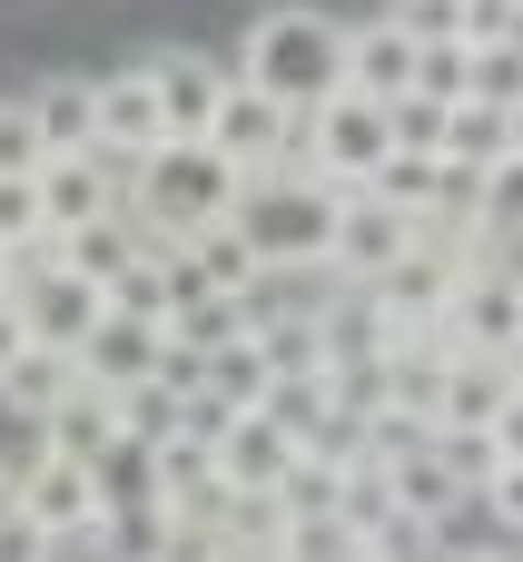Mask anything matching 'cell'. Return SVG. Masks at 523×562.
<instances>
[{"label":"cell","mask_w":523,"mask_h":562,"mask_svg":"<svg viewBox=\"0 0 523 562\" xmlns=\"http://www.w3.org/2000/svg\"><path fill=\"white\" fill-rule=\"evenodd\" d=\"M405 247H415V217H405L396 198H376V188H346V217H336V257H326V277L376 286Z\"/></svg>","instance_id":"cell-7"},{"label":"cell","mask_w":523,"mask_h":562,"mask_svg":"<svg viewBox=\"0 0 523 562\" xmlns=\"http://www.w3.org/2000/svg\"><path fill=\"white\" fill-rule=\"evenodd\" d=\"M386 10H396V0H386Z\"/></svg>","instance_id":"cell-43"},{"label":"cell","mask_w":523,"mask_h":562,"mask_svg":"<svg viewBox=\"0 0 523 562\" xmlns=\"http://www.w3.org/2000/svg\"><path fill=\"white\" fill-rule=\"evenodd\" d=\"M40 435H49L59 454H89V464H109V454L129 445V425H119V385H79V395H69V405H59Z\"/></svg>","instance_id":"cell-20"},{"label":"cell","mask_w":523,"mask_h":562,"mask_svg":"<svg viewBox=\"0 0 523 562\" xmlns=\"http://www.w3.org/2000/svg\"><path fill=\"white\" fill-rule=\"evenodd\" d=\"M494 435H504V464H523V385L494 405Z\"/></svg>","instance_id":"cell-39"},{"label":"cell","mask_w":523,"mask_h":562,"mask_svg":"<svg viewBox=\"0 0 523 562\" xmlns=\"http://www.w3.org/2000/svg\"><path fill=\"white\" fill-rule=\"evenodd\" d=\"M198 395H218L227 415H267V405H277V366H267V346H257V336L218 346V356H208V385H198Z\"/></svg>","instance_id":"cell-21"},{"label":"cell","mask_w":523,"mask_h":562,"mask_svg":"<svg viewBox=\"0 0 523 562\" xmlns=\"http://www.w3.org/2000/svg\"><path fill=\"white\" fill-rule=\"evenodd\" d=\"M386 128H396V148H425V158H445V99H425V89L386 99Z\"/></svg>","instance_id":"cell-31"},{"label":"cell","mask_w":523,"mask_h":562,"mask_svg":"<svg viewBox=\"0 0 523 562\" xmlns=\"http://www.w3.org/2000/svg\"><path fill=\"white\" fill-rule=\"evenodd\" d=\"M30 346H40V336H30V306H20V296H0V366H10V356H30Z\"/></svg>","instance_id":"cell-38"},{"label":"cell","mask_w":523,"mask_h":562,"mask_svg":"<svg viewBox=\"0 0 523 562\" xmlns=\"http://www.w3.org/2000/svg\"><path fill=\"white\" fill-rule=\"evenodd\" d=\"M218 464H227L237 494H277V484L297 474V425H287V415H237V425L218 435Z\"/></svg>","instance_id":"cell-13"},{"label":"cell","mask_w":523,"mask_h":562,"mask_svg":"<svg viewBox=\"0 0 523 562\" xmlns=\"http://www.w3.org/2000/svg\"><path fill=\"white\" fill-rule=\"evenodd\" d=\"M148 79H158L168 138H208V119H218V99H227V69H218V59H198V49H158V59H148Z\"/></svg>","instance_id":"cell-14"},{"label":"cell","mask_w":523,"mask_h":562,"mask_svg":"<svg viewBox=\"0 0 523 562\" xmlns=\"http://www.w3.org/2000/svg\"><path fill=\"white\" fill-rule=\"evenodd\" d=\"M435 454H445V464H455L475 494L504 474V435H494V425H435Z\"/></svg>","instance_id":"cell-26"},{"label":"cell","mask_w":523,"mask_h":562,"mask_svg":"<svg viewBox=\"0 0 523 562\" xmlns=\"http://www.w3.org/2000/svg\"><path fill=\"white\" fill-rule=\"evenodd\" d=\"M0 562H59V533H40V524L10 504V514H0Z\"/></svg>","instance_id":"cell-34"},{"label":"cell","mask_w":523,"mask_h":562,"mask_svg":"<svg viewBox=\"0 0 523 562\" xmlns=\"http://www.w3.org/2000/svg\"><path fill=\"white\" fill-rule=\"evenodd\" d=\"M0 296H10V257H0Z\"/></svg>","instance_id":"cell-42"},{"label":"cell","mask_w":523,"mask_h":562,"mask_svg":"<svg viewBox=\"0 0 523 562\" xmlns=\"http://www.w3.org/2000/svg\"><path fill=\"white\" fill-rule=\"evenodd\" d=\"M79 385H89V366H79L69 346H30V356H10V366H0V405H10L20 425H49Z\"/></svg>","instance_id":"cell-15"},{"label":"cell","mask_w":523,"mask_h":562,"mask_svg":"<svg viewBox=\"0 0 523 562\" xmlns=\"http://www.w3.org/2000/svg\"><path fill=\"white\" fill-rule=\"evenodd\" d=\"M475 10V40H514L523 30V0H465Z\"/></svg>","instance_id":"cell-37"},{"label":"cell","mask_w":523,"mask_h":562,"mask_svg":"<svg viewBox=\"0 0 523 562\" xmlns=\"http://www.w3.org/2000/svg\"><path fill=\"white\" fill-rule=\"evenodd\" d=\"M475 99L523 109V40H475Z\"/></svg>","instance_id":"cell-29"},{"label":"cell","mask_w":523,"mask_h":562,"mask_svg":"<svg viewBox=\"0 0 523 562\" xmlns=\"http://www.w3.org/2000/svg\"><path fill=\"white\" fill-rule=\"evenodd\" d=\"M99 148H109V158H158V148H168V109H158L148 59L119 69V79H99Z\"/></svg>","instance_id":"cell-10"},{"label":"cell","mask_w":523,"mask_h":562,"mask_svg":"<svg viewBox=\"0 0 523 562\" xmlns=\"http://www.w3.org/2000/svg\"><path fill=\"white\" fill-rule=\"evenodd\" d=\"M514 158H523V109H514Z\"/></svg>","instance_id":"cell-41"},{"label":"cell","mask_w":523,"mask_h":562,"mask_svg":"<svg viewBox=\"0 0 523 562\" xmlns=\"http://www.w3.org/2000/svg\"><path fill=\"white\" fill-rule=\"evenodd\" d=\"M485 514H494L504 533H523V464H504V474L485 484Z\"/></svg>","instance_id":"cell-36"},{"label":"cell","mask_w":523,"mask_h":562,"mask_svg":"<svg viewBox=\"0 0 523 562\" xmlns=\"http://www.w3.org/2000/svg\"><path fill=\"white\" fill-rule=\"evenodd\" d=\"M386 484H396V514H405V524H425V533H435L445 514H465V504H475V484H465V474H455L435 445L386 454Z\"/></svg>","instance_id":"cell-18"},{"label":"cell","mask_w":523,"mask_h":562,"mask_svg":"<svg viewBox=\"0 0 523 562\" xmlns=\"http://www.w3.org/2000/svg\"><path fill=\"white\" fill-rule=\"evenodd\" d=\"M366 188H376V198H396L405 217H435V207H445V158H425V148H396V158H386Z\"/></svg>","instance_id":"cell-24"},{"label":"cell","mask_w":523,"mask_h":562,"mask_svg":"<svg viewBox=\"0 0 523 562\" xmlns=\"http://www.w3.org/2000/svg\"><path fill=\"white\" fill-rule=\"evenodd\" d=\"M445 158H455V168H504V158H514V109L455 99V109H445Z\"/></svg>","instance_id":"cell-22"},{"label":"cell","mask_w":523,"mask_h":562,"mask_svg":"<svg viewBox=\"0 0 523 562\" xmlns=\"http://www.w3.org/2000/svg\"><path fill=\"white\" fill-rule=\"evenodd\" d=\"M237 79H257V89L287 99V109H326V99L346 89V20H326L316 0L257 10L247 40H237Z\"/></svg>","instance_id":"cell-2"},{"label":"cell","mask_w":523,"mask_h":562,"mask_svg":"<svg viewBox=\"0 0 523 562\" xmlns=\"http://www.w3.org/2000/svg\"><path fill=\"white\" fill-rule=\"evenodd\" d=\"M188 257H198V277H208V286H227V296H257V277H267V267H257V247L237 237V217L198 227V237H188Z\"/></svg>","instance_id":"cell-23"},{"label":"cell","mask_w":523,"mask_h":562,"mask_svg":"<svg viewBox=\"0 0 523 562\" xmlns=\"http://www.w3.org/2000/svg\"><path fill=\"white\" fill-rule=\"evenodd\" d=\"M40 207H49V227L69 237V227H99L109 207H129V188H119V168L89 148V158H49V168H40Z\"/></svg>","instance_id":"cell-12"},{"label":"cell","mask_w":523,"mask_h":562,"mask_svg":"<svg viewBox=\"0 0 523 562\" xmlns=\"http://www.w3.org/2000/svg\"><path fill=\"white\" fill-rule=\"evenodd\" d=\"M148 562H227V533H218V524H188V514H158Z\"/></svg>","instance_id":"cell-30"},{"label":"cell","mask_w":523,"mask_h":562,"mask_svg":"<svg viewBox=\"0 0 523 562\" xmlns=\"http://www.w3.org/2000/svg\"><path fill=\"white\" fill-rule=\"evenodd\" d=\"M30 109H40L49 158H89V148H99V79H40Z\"/></svg>","instance_id":"cell-19"},{"label":"cell","mask_w":523,"mask_h":562,"mask_svg":"<svg viewBox=\"0 0 523 562\" xmlns=\"http://www.w3.org/2000/svg\"><path fill=\"white\" fill-rule=\"evenodd\" d=\"M336 217H346V188L316 178V168H257L247 198H237V237L257 247L267 277H326Z\"/></svg>","instance_id":"cell-1"},{"label":"cell","mask_w":523,"mask_h":562,"mask_svg":"<svg viewBox=\"0 0 523 562\" xmlns=\"http://www.w3.org/2000/svg\"><path fill=\"white\" fill-rule=\"evenodd\" d=\"M158 356H168V326H148V316H129V306H109L99 336L79 346L89 385H138V375H158Z\"/></svg>","instance_id":"cell-17"},{"label":"cell","mask_w":523,"mask_h":562,"mask_svg":"<svg viewBox=\"0 0 523 562\" xmlns=\"http://www.w3.org/2000/svg\"><path fill=\"white\" fill-rule=\"evenodd\" d=\"M396 20H405L415 40H475V10H465V0H396Z\"/></svg>","instance_id":"cell-33"},{"label":"cell","mask_w":523,"mask_h":562,"mask_svg":"<svg viewBox=\"0 0 523 562\" xmlns=\"http://www.w3.org/2000/svg\"><path fill=\"white\" fill-rule=\"evenodd\" d=\"M49 227V207H40V178H0V257L10 247H30Z\"/></svg>","instance_id":"cell-32"},{"label":"cell","mask_w":523,"mask_h":562,"mask_svg":"<svg viewBox=\"0 0 523 562\" xmlns=\"http://www.w3.org/2000/svg\"><path fill=\"white\" fill-rule=\"evenodd\" d=\"M10 296L30 306V336H40V346H69V356H79V346L99 336V316H109V286L79 277V267H49V277H30V286H10Z\"/></svg>","instance_id":"cell-8"},{"label":"cell","mask_w":523,"mask_h":562,"mask_svg":"<svg viewBox=\"0 0 523 562\" xmlns=\"http://www.w3.org/2000/svg\"><path fill=\"white\" fill-rule=\"evenodd\" d=\"M40 533H59V543H79V533H109L119 514H109V484H99V464L89 454H59V445H40L30 464H20V494H10Z\"/></svg>","instance_id":"cell-4"},{"label":"cell","mask_w":523,"mask_h":562,"mask_svg":"<svg viewBox=\"0 0 523 562\" xmlns=\"http://www.w3.org/2000/svg\"><path fill=\"white\" fill-rule=\"evenodd\" d=\"M455 562H523V553H504V543H475V553H455Z\"/></svg>","instance_id":"cell-40"},{"label":"cell","mask_w":523,"mask_h":562,"mask_svg":"<svg viewBox=\"0 0 523 562\" xmlns=\"http://www.w3.org/2000/svg\"><path fill=\"white\" fill-rule=\"evenodd\" d=\"M119 425H129V445H158V435L188 425V395L158 385V375H138V385H119Z\"/></svg>","instance_id":"cell-25"},{"label":"cell","mask_w":523,"mask_h":562,"mask_svg":"<svg viewBox=\"0 0 523 562\" xmlns=\"http://www.w3.org/2000/svg\"><path fill=\"white\" fill-rule=\"evenodd\" d=\"M237 198H247V168H227L208 138H168V148L138 158V178H129V207H138V227H148V257H158V247H188V237L218 227V217H237Z\"/></svg>","instance_id":"cell-3"},{"label":"cell","mask_w":523,"mask_h":562,"mask_svg":"<svg viewBox=\"0 0 523 562\" xmlns=\"http://www.w3.org/2000/svg\"><path fill=\"white\" fill-rule=\"evenodd\" d=\"M415 89L425 99H475V40H425V69H415Z\"/></svg>","instance_id":"cell-28"},{"label":"cell","mask_w":523,"mask_h":562,"mask_svg":"<svg viewBox=\"0 0 523 562\" xmlns=\"http://www.w3.org/2000/svg\"><path fill=\"white\" fill-rule=\"evenodd\" d=\"M297 119L307 109H287V99H267L257 79H227V99H218V119H208V148L227 158V168H277L287 158V138H297Z\"/></svg>","instance_id":"cell-6"},{"label":"cell","mask_w":523,"mask_h":562,"mask_svg":"<svg viewBox=\"0 0 523 562\" xmlns=\"http://www.w3.org/2000/svg\"><path fill=\"white\" fill-rule=\"evenodd\" d=\"M307 128H316V168L336 178V188H366L386 158H396V128H386V99H366V89H336L326 109H307Z\"/></svg>","instance_id":"cell-5"},{"label":"cell","mask_w":523,"mask_h":562,"mask_svg":"<svg viewBox=\"0 0 523 562\" xmlns=\"http://www.w3.org/2000/svg\"><path fill=\"white\" fill-rule=\"evenodd\" d=\"M40 168H49L40 109H30V99H0V178H40Z\"/></svg>","instance_id":"cell-27"},{"label":"cell","mask_w":523,"mask_h":562,"mask_svg":"<svg viewBox=\"0 0 523 562\" xmlns=\"http://www.w3.org/2000/svg\"><path fill=\"white\" fill-rule=\"evenodd\" d=\"M415 69H425V40H415L396 10L346 30V89H366V99H405V89H415Z\"/></svg>","instance_id":"cell-9"},{"label":"cell","mask_w":523,"mask_h":562,"mask_svg":"<svg viewBox=\"0 0 523 562\" xmlns=\"http://www.w3.org/2000/svg\"><path fill=\"white\" fill-rule=\"evenodd\" d=\"M485 217H494V227H523V158L485 168Z\"/></svg>","instance_id":"cell-35"},{"label":"cell","mask_w":523,"mask_h":562,"mask_svg":"<svg viewBox=\"0 0 523 562\" xmlns=\"http://www.w3.org/2000/svg\"><path fill=\"white\" fill-rule=\"evenodd\" d=\"M455 286H465V267H455V257H435V247H405V257L376 277V306H386L396 326H425V316H445V306H455Z\"/></svg>","instance_id":"cell-16"},{"label":"cell","mask_w":523,"mask_h":562,"mask_svg":"<svg viewBox=\"0 0 523 562\" xmlns=\"http://www.w3.org/2000/svg\"><path fill=\"white\" fill-rule=\"evenodd\" d=\"M445 316H455L465 356H504V346L523 336V277H514V267H485V277H465Z\"/></svg>","instance_id":"cell-11"}]
</instances>
